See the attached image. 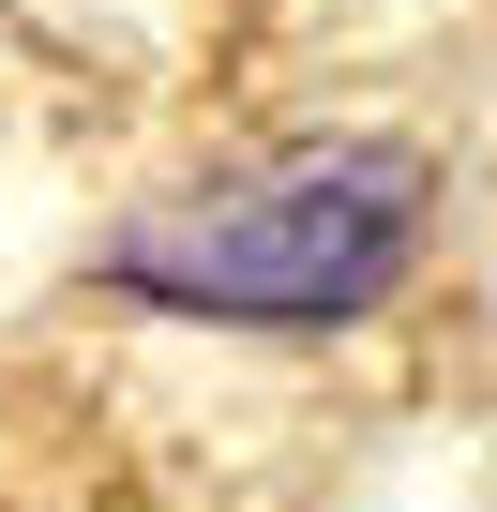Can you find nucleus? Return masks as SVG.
Masks as SVG:
<instances>
[{
    "instance_id": "f257e3e1",
    "label": "nucleus",
    "mask_w": 497,
    "mask_h": 512,
    "mask_svg": "<svg viewBox=\"0 0 497 512\" xmlns=\"http://www.w3.org/2000/svg\"><path fill=\"white\" fill-rule=\"evenodd\" d=\"M437 166L407 136H287L241 151L181 196H151L91 272L151 317H226V332H347L422 272Z\"/></svg>"
}]
</instances>
